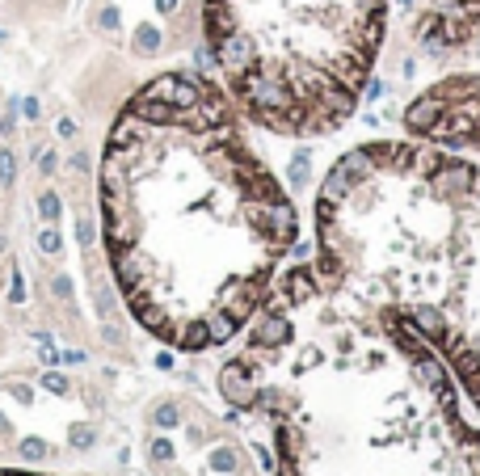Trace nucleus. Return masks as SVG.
Wrapping results in <instances>:
<instances>
[{
  "mask_svg": "<svg viewBox=\"0 0 480 476\" xmlns=\"http://www.w3.org/2000/svg\"><path fill=\"white\" fill-rule=\"evenodd\" d=\"M123 303L186 354L245 333L299 240V211L224 85L160 72L118 110L97 169Z\"/></svg>",
  "mask_w": 480,
  "mask_h": 476,
  "instance_id": "f257e3e1",
  "label": "nucleus"
},
{
  "mask_svg": "<svg viewBox=\"0 0 480 476\" xmlns=\"http://www.w3.org/2000/svg\"><path fill=\"white\" fill-rule=\"evenodd\" d=\"M220 392L274 476H480V426L438 350L320 261L283 266Z\"/></svg>",
  "mask_w": 480,
  "mask_h": 476,
  "instance_id": "f03ea898",
  "label": "nucleus"
},
{
  "mask_svg": "<svg viewBox=\"0 0 480 476\" xmlns=\"http://www.w3.org/2000/svg\"><path fill=\"white\" fill-rule=\"evenodd\" d=\"M316 261L400 312L480 417V161L421 139L350 148L316 190Z\"/></svg>",
  "mask_w": 480,
  "mask_h": 476,
  "instance_id": "7ed1b4c3",
  "label": "nucleus"
},
{
  "mask_svg": "<svg viewBox=\"0 0 480 476\" xmlns=\"http://www.w3.org/2000/svg\"><path fill=\"white\" fill-rule=\"evenodd\" d=\"M388 0H202V34L240 118L283 139L341 131L375 72Z\"/></svg>",
  "mask_w": 480,
  "mask_h": 476,
  "instance_id": "20e7f679",
  "label": "nucleus"
},
{
  "mask_svg": "<svg viewBox=\"0 0 480 476\" xmlns=\"http://www.w3.org/2000/svg\"><path fill=\"white\" fill-rule=\"evenodd\" d=\"M405 131L421 143L480 161V72L447 76L417 93L405 110Z\"/></svg>",
  "mask_w": 480,
  "mask_h": 476,
  "instance_id": "39448f33",
  "label": "nucleus"
},
{
  "mask_svg": "<svg viewBox=\"0 0 480 476\" xmlns=\"http://www.w3.org/2000/svg\"><path fill=\"white\" fill-rule=\"evenodd\" d=\"M476 30H480V0H430L425 13L413 21V38L434 55L468 46Z\"/></svg>",
  "mask_w": 480,
  "mask_h": 476,
  "instance_id": "423d86ee",
  "label": "nucleus"
},
{
  "mask_svg": "<svg viewBox=\"0 0 480 476\" xmlns=\"http://www.w3.org/2000/svg\"><path fill=\"white\" fill-rule=\"evenodd\" d=\"M38 211H42V220H51V224H55V220H60V198H55V194H42Z\"/></svg>",
  "mask_w": 480,
  "mask_h": 476,
  "instance_id": "0eeeda50",
  "label": "nucleus"
},
{
  "mask_svg": "<svg viewBox=\"0 0 480 476\" xmlns=\"http://www.w3.org/2000/svg\"><path fill=\"white\" fill-rule=\"evenodd\" d=\"M0 182H5V186L13 182V156L9 152H0Z\"/></svg>",
  "mask_w": 480,
  "mask_h": 476,
  "instance_id": "6e6552de",
  "label": "nucleus"
},
{
  "mask_svg": "<svg viewBox=\"0 0 480 476\" xmlns=\"http://www.w3.org/2000/svg\"><path fill=\"white\" fill-rule=\"evenodd\" d=\"M38 245H42L46 253H55V249H60V236H55V232H51V228H46V232L38 236Z\"/></svg>",
  "mask_w": 480,
  "mask_h": 476,
  "instance_id": "1a4fd4ad",
  "label": "nucleus"
}]
</instances>
